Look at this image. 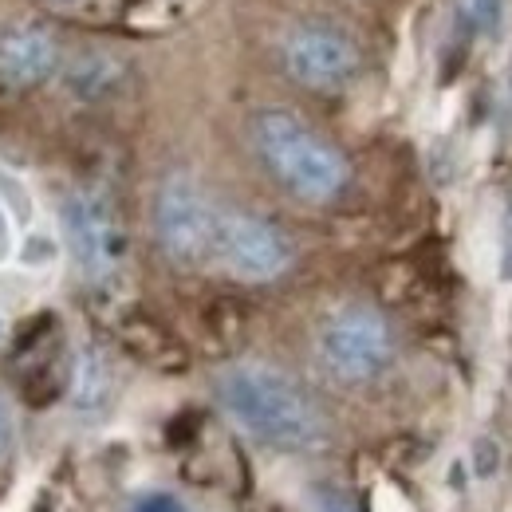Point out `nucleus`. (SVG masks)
Returning <instances> with one entry per match:
<instances>
[{
	"label": "nucleus",
	"instance_id": "nucleus-12",
	"mask_svg": "<svg viewBox=\"0 0 512 512\" xmlns=\"http://www.w3.org/2000/svg\"><path fill=\"white\" fill-rule=\"evenodd\" d=\"M12 442H16V426H12V410H8V402L0 394V457H8Z\"/></svg>",
	"mask_w": 512,
	"mask_h": 512
},
{
	"label": "nucleus",
	"instance_id": "nucleus-11",
	"mask_svg": "<svg viewBox=\"0 0 512 512\" xmlns=\"http://www.w3.org/2000/svg\"><path fill=\"white\" fill-rule=\"evenodd\" d=\"M312 501H316V512H359L355 501L339 485H316L312 489Z\"/></svg>",
	"mask_w": 512,
	"mask_h": 512
},
{
	"label": "nucleus",
	"instance_id": "nucleus-2",
	"mask_svg": "<svg viewBox=\"0 0 512 512\" xmlns=\"http://www.w3.org/2000/svg\"><path fill=\"white\" fill-rule=\"evenodd\" d=\"M249 134L260 166L292 197L308 205H327L351 186V166L339 154V146H331L300 115L284 107H264L253 115Z\"/></svg>",
	"mask_w": 512,
	"mask_h": 512
},
{
	"label": "nucleus",
	"instance_id": "nucleus-14",
	"mask_svg": "<svg viewBox=\"0 0 512 512\" xmlns=\"http://www.w3.org/2000/svg\"><path fill=\"white\" fill-rule=\"evenodd\" d=\"M505 280H512V201H509V209H505Z\"/></svg>",
	"mask_w": 512,
	"mask_h": 512
},
{
	"label": "nucleus",
	"instance_id": "nucleus-7",
	"mask_svg": "<svg viewBox=\"0 0 512 512\" xmlns=\"http://www.w3.org/2000/svg\"><path fill=\"white\" fill-rule=\"evenodd\" d=\"M64 233L71 256L87 280H107L123 256V233L103 193L75 190L64 197Z\"/></svg>",
	"mask_w": 512,
	"mask_h": 512
},
{
	"label": "nucleus",
	"instance_id": "nucleus-9",
	"mask_svg": "<svg viewBox=\"0 0 512 512\" xmlns=\"http://www.w3.org/2000/svg\"><path fill=\"white\" fill-rule=\"evenodd\" d=\"M111 367L103 359V351L87 347L79 359H75V371H71V402L79 414H99L107 410L111 402Z\"/></svg>",
	"mask_w": 512,
	"mask_h": 512
},
{
	"label": "nucleus",
	"instance_id": "nucleus-3",
	"mask_svg": "<svg viewBox=\"0 0 512 512\" xmlns=\"http://www.w3.org/2000/svg\"><path fill=\"white\" fill-rule=\"evenodd\" d=\"M217 221H221V205L205 193L197 178L182 170L162 178L158 197H154V233H158L166 260H174L178 268L213 264Z\"/></svg>",
	"mask_w": 512,
	"mask_h": 512
},
{
	"label": "nucleus",
	"instance_id": "nucleus-13",
	"mask_svg": "<svg viewBox=\"0 0 512 512\" xmlns=\"http://www.w3.org/2000/svg\"><path fill=\"white\" fill-rule=\"evenodd\" d=\"M130 512H186L174 497H146V501H138Z\"/></svg>",
	"mask_w": 512,
	"mask_h": 512
},
{
	"label": "nucleus",
	"instance_id": "nucleus-1",
	"mask_svg": "<svg viewBox=\"0 0 512 512\" xmlns=\"http://www.w3.org/2000/svg\"><path fill=\"white\" fill-rule=\"evenodd\" d=\"M221 410L260 446L316 453L331 442L327 418L312 394L268 363H233L217 375Z\"/></svg>",
	"mask_w": 512,
	"mask_h": 512
},
{
	"label": "nucleus",
	"instance_id": "nucleus-4",
	"mask_svg": "<svg viewBox=\"0 0 512 512\" xmlns=\"http://www.w3.org/2000/svg\"><path fill=\"white\" fill-rule=\"evenodd\" d=\"M316 351L339 383H375L394 359V331L375 308L347 304L320 323Z\"/></svg>",
	"mask_w": 512,
	"mask_h": 512
},
{
	"label": "nucleus",
	"instance_id": "nucleus-8",
	"mask_svg": "<svg viewBox=\"0 0 512 512\" xmlns=\"http://www.w3.org/2000/svg\"><path fill=\"white\" fill-rule=\"evenodd\" d=\"M56 64H60L56 36L36 24H24L0 40V83L8 87H36L56 71Z\"/></svg>",
	"mask_w": 512,
	"mask_h": 512
},
{
	"label": "nucleus",
	"instance_id": "nucleus-6",
	"mask_svg": "<svg viewBox=\"0 0 512 512\" xmlns=\"http://www.w3.org/2000/svg\"><path fill=\"white\" fill-rule=\"evenodd\" d=\"M284 71L308 87V91H343L355 75H359V48L347 32L331 28V24H296L284 36Z\"/></svg>",
	"mask_w": 512,
	"mask_h": 512
},
{
	"label": "nucleus",
	"instance_id": "nucleus-5",
	"mask_svg": "<svg viewBox=\"0 0 512 512\" xmlns=\"http://www.w3.org/2000/svg\"><path fill=\"white\" fill-rule=\"evenodd\" d=\"M292 260H296L292 241L272 221L245 209H221L213 264H221L229 276L245 284H268V280H280L292 268Z\"/></svg>",
	"mask_w": 512,
	"mask_h": 512
},
{
	"label": "nucleus",
	"instance_id": "nucleus-10",
	"mask_svg": "<svg viewBox=\"0 0 512 512\" xmlns=\"http://www.w3.org/2000/svg\"><path fill=\"white\" fill-rule=\"evenodd\" d=\"M111 79H115V64L99 60V56L79 60V64L71 67V91H79V95H99V91L111 87Z\"/></svg>",
	"mask_w": 512,
	"mask_h": 512
}]
</instances>
